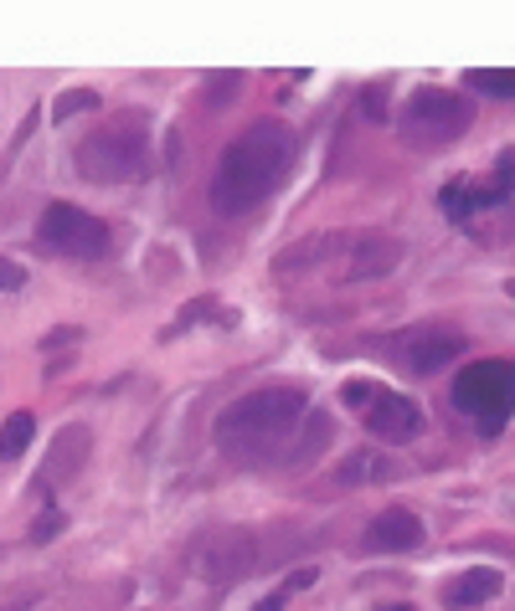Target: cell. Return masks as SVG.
I'll list each match as a JSON object with an SVG mask.
<instances>
[{
    "mask_svg": "<svg viewBox=\"0 0 515 611\" xmlns=\"http://www.w3.org/2000/svg\"><path fill=\"white\" fill-rule=\"evenodd\" d=\"M294 129L279 119H258L253 129H243L222 149L217 160V175H212V206L222 216H243L253 206L273 196V190L284 186L289 165H294Z\"/></svg>",
    "mask_w": 515,
    "mask_h": 611,
    "instance_id": "6da1fadb",
    "label": "cell"
},
{
    "mask_svg": "<svg viewBox=\"0 0 515 611\" xmlns=\"http://www.w3.org/2000/svg\"><path fill=\"white\" fill-rule=\"evenodd\" d=\"M310 416V401L294 386H269V391H247L217 416V452L232 463H269L289 442L299 437V426Z\"/></svg>",
    "mask_w": 515,
    "mask_h": 611,
    "instance_id": "7a4b0ae2",
    "label": "cell"
},
{
    "mask_svg": "<svg viewBox=\"0 0 515 611\" xmlns=\"http://www.w3.org/2000/svg\"><path fill=\"white\" fill-rule=\"evenodd\" d=\"M78 170L94 186H135L149 175V119L139 108H124L109 124H98L78 145Z\"/></svg>",
    "mask_w": 515,
    "mask_h": 611,
    "instance_id": "3957f363",
    "label": "cell"
},
{
    "mask_svg": "<svg viewBox=\"0 0 515 611\" xmlns=\"http://www.w3.org/2000/svg\"><path fill=\"white\" fill-rule=\"evenodd\" d=\"M475 124V104L464 93H448V88H412L397 114V134H402L412 149H448L459 145Z\"/></svg>",
    "mask_w": 515,
    "mask_h": 611,
    "instance_id": "277c9868",
    "label": "cell"
},
{
    "mask_svg": "<svg viewBox=\"0 0 515 611\" xmlns=\"http://www.w3.org/2000/svg\"><path fill=\"white\" fill-rule=\"evenodd\" d=\"M448 396L464 416H475L485 437H501L515 412V359H479V365L459 371Z\"/></svg>",
    "mask_w": 515,
    "mask_h": 611,
    "instance_id": "5b68a950",
    "label": "cell"
},
{
    "mask_svg": "<svg viewBox=\"0 0 515 611\" xmlns=\"http://www.w3.org/2000/svg\"><path fill=\"white\" fill-rule=\"evenodd\" d=\"M37 237L41 247H52L57 257H72V263H94V257L109 253V226L82 206H68V200H52L41 211Z\"/></svg>",
    "mask_w": 515,
    "mask_h": 611,
    "instance_id": "8992f818",
    "label": "cell"
},
{
    "mask_svg": "<svg viewBox=\"0 0 515 611\" xmlns=\"http://www.w3.org/2000/svg\"><path fill=\"white\" fill-rule=\"evenodd\" d=\"M515 196V149H505L495 160V175L489 180H454V186L438 190V211L448 221H469L475 211H489V206H505Z\"/></svg>",
    "mask_w": 515,
    "mask_h": 611,
    "instance_id": "52a82bcc",
    "label": "cell"
},
{
    "mask_svg": "<svg viewBox=\"0 0 515 611\" xmlns=\"http://www.w3.org/2000/svg\"><path fill=\"white\" fill-rule=\"evenodd\" d=\"M361 550L367 555H412L422 550V519L412 509H381L361 534Z\"/></svg>",
    "mask_w": 515,
    "mask_h": 611,
    "instance_id": "ba28073f",
    "label": "cell"
},
{
    "mask_svg": "<svg viewBox=\"0 0 515 611\" xmlns=\"http://www.w3.org/2000/svg\"><path fill=\"white\" fill-rule=\"evenodd\" d=\"M367 426L381 442H412L422 432V412L418 401L397 396V391H377V401L367 406Z\"/></svg>",
    "mask_w": 515,
    "mask_h": 611,
    "instance_id": "9c48e42d",
    "label": "cell"
},
{
    "mask_svg": "<svg viewBox=\"0 0 515 611\" xmlns=\"http://www.w3.org/2000/svg\"><path fill=\"white\" fill-rule=\"evenodd\" d=\"M459 355H464V334L459 329H428V334H412V339L402 345V359L418 375L444 371L448 359H459Z\"/></svg>",
    "mask_w": 515,
    "mask_h": 611,
    "instance_id": "30bf717a",
    "label": "cell"
},
{
    "mask_svg": "<svg viewBox=\"0 0 515 611\" xmlns=\"http://www.w3.org/2000/svg\"><path fill=\"white\" fill-rule=\"evenodd\" d=\"M88 432L82 426H68L62 437L52 442V452H47V467L37 473V489L47 493V489H57L62 479H78V467H82V457H88Z\"/></svg>",
    "mask_w": 515,
    "mask_h": 611,
    "instance_id": "8fae6325",
    "label": "cell"
},
{
    "mask_svg": "<svg viewBox=\"0 0 515 611\" xmlns=\"http://www.w3.org/2000/svg\"><path fill=\"white\" fill-rule=\"evenodd\" d=\"M501 585H505L501 571H489V565H475V571H464L459 581L448 585V607H479V601L501 597Z\"/></svg>",
    "mask_w": 515,
    "mask_h": 611,
    "instance_id": "7c38bea8",
    "label": "cell"
},
{
    "mask_svg": "<svg viewBox=\"0 0 515 611\" xmlns=\"http://www.w3.org/2000/svg\"><path fill=\"white\" fill-rule=\"evenodd\" d=\"M31 437H37V416H31V412H11V416H6V426H0V463L21 457V452L31 447Z\"/></svg>",
    "mask_w": 515,
    "mask_h": 611,
    "instance_id": "4fadbf2b",
    "label": "cell"
},
{
    "mask_svg": "<svg viewBox=\"0 0 515 611\" xmlns=\"http://www.w3.org/2000/svg\"><path fill=\"white\" fill-rule=\"evenodd\" d=\"M464 88L489 98H515V67H469L464 72Z\"/></svg>",
    "mask_w": 515,
    "mask_h": 611,
    "instance_id": "5bb4252c",
    "label": "cell"
},
{
    "mask_svg": "<svg viewBox=\"0 0 515 611\" xmlns=\"http://www.w3.org/2000/svg\"><path fill=\"white\" fill-rule=\"evenodd\" d=\"M340 479L346 483H377V479H392V467H381V457H371V452H356V457H346Z\"/></svg>",
    "mask_w": 515,
    "mask_h": 611,
    "instance_id": "9a60e30c",
    "label": "cell"
},
{
    "mask_svg": "<svg viewBox=\"0 0 515 611\" xmlns=\"http://www.w3.org/2000/svg\"><path fill=\"white\" fill-rule=\"evenodd\" d=\"M88 108H98V93L94 88H72V93H62L52 104V124H68L72 114H88Z\"/></svg>",
    "mask_w": 515,
    "mask_h": 611,
    "instance_id": "2e32d148",
    "label": "cell"
},
{
    "mask_svg": "<svg viewBox=\"0 0 515 611\" xmlns=\"http://www.w3.org/2000/svg\"><path fill=\"white\" fill-rule=\"evenodd\" d=\"M237 88H243V72H212V78H206V93H212V104H232V93H237Z\"/></svg>",
    "mask_w": 515,
    "mask_h": 611,
    "instance_id": "e0dca14e",
    "label": "cell"
},
{
    "mask_svg": "<svg viewBox=\"0 0 515 611\" xmlns=\"http://www.w3.org/2000/svg\"><path fill=\"white\" fill-rule=\"evenodd\" d=\"M21 288H27V267L0 257V293H21Z\"/></svg>",
    "mask_w": 515,
    "mask_h": 611,
    "instance_id": "ac0fdd59",
    "label": "cell"
},
{
    "mask_svg": "<svg viewBox=\"0 0 515 611\" xmlns=\"http://www.w3.org/2000/svg\"><path fill=\"white\" fill-rule=\"evenodd\" d=\"M57 530H62V509H47V514H41V524L31 530V545H47Z\"/></svg>",
    "mask_w": 515,
    "mask_h": 611,
    "instance_id": "d6986e66",
    "label": "cell"
},
{
    "mask_svg": "<svg viewBox=\"0 0 515 611\" xmlns=\"http://www.w3.org/2000/svg\"><path fill=\"white\" fill-rule=\"evenodd\" d=\"M371 401H377L371 381H351V386H346V406H371Z\"/></svg>",
    "mask_w": 515,
    "mask_h": 611,
    "instance_id": "ffe728a7",
    "label": "cell"
},
{
    "mask_svg": "<svg viewBox=\"0 0 515 611\" xmlns=\"http://www.w3.org/2000/svg\"><path fill=\"white\" fill-rule=\"evenodd\" d=\"M284 601H289V591H273V597H263L253 611H284Z\"/></svg>",
    "mask_w": 515,
    "mask_h": 611,
    "instance_id": "44dd1931",
    "label": "cell"
},
{
    "mask_svg": "<svg viewBox=\"0 0 515 611\" xmlns=\"http://www.w3.org/2000/svg\"><path fill=\"white\" fill-rule=\"evenodd\" d=\"M367 114L371 119H381V88H367Z\"/></svg>",
    "mask_w": 515,
    "mask_h": 611,
    "instance_id": "7402d4cb",
    "label": "cell"
},
{
    "mask_svg": "<svg viewBox=\"0 0 515 611\" xmlns=\"http://www.w3.org/2000/svg\"><path fill=\"white\" fill-rule=\"evenodd\" d=\"M505 293H511V298H515V278H511V283H505Z\"/></svg>",
    "mask_w": 515,
    "mask_h": 611,
    "instance_id": "603a6c76",
    "label": "cell"
},
{
    "mask_svg": "<svg viewBox=\"0 0 515 611\" xmlns=\"http://www.w3.org/2000/svg\"><path fill=\"white\" fill-rule=\"evenodd\" d=\"M381 611H412V607H381Z\"/></svg>",
    "mask_w": 515,
    "mask_h": 611,
    "instance_id": "cb8c5ba5",
    "label": "cell"
}]
</instances>
